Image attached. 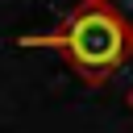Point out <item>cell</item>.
Instances as JSON below:
<instances>
[{"mask_svg":"<svg viewBox=\"0 0 133 133\" xmlns=\"http://www.w3.org/2000/svg\"><path fill=\"white\" fill-rule=\"evenodd\" d=\"M21 46H50V50H62L71 71L87 83V87H100L108 83L129 58H133V29L108 8V0H79L66 21L50 33H29V37H17Z\"/></svg>","mask_w":133,"mask_h":133,"instance_id":"obj_1","label":"cell"},{"mask_svg":"<svg viewBox=\"0 0 133 133\" xmlns=\"http://www.w3.org/2000/svg\"><path fill=\"white\" fill-rule=\"evenodd\" d=\"M108 8H112V12H116L129 29H133V0H108Z\"/></svg>","mask_w":133,"mask_h":133,"instance_id":"obj_2","label":"cell"},{"mask_svg":"<svg viewBox=\"0 0 133 133\" xmlns=\"http://www.w3.org/2000/svg\"><path fill=\"white\" fill-rule=\"evenodd\" d=\"M125 100H129V108H133V87H129V96H125Z\"/></svg>","mask_w":133,"mask_h":133,"instance_id":"obj_3","label":"cell"}]
</instances>
